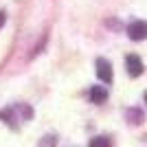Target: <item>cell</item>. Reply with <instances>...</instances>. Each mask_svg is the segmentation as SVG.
I'll return each mask as SVG.
<instances>
[{"label": "cell", "mask_w": 147, "mask_h": 147, "mask_svg": "<svg viewBox=\"0 0 147 147\" xmlns=\"http://www.w3.org/2000/svg\"><path fill=\"white\" fill-rule=\"evenodd\" d=\"M125 68L129 77H141L143 75V61L138 55H127L125 57Z\"/></svg>", "instance_id": "3"}, {"label": "cell", "mask_w": 147, "mask_h": 147, "mask_svg": "<svg viewBox=\"0 0 147 147\" xmlns=\"http://www.w3.org/2000/svg\"><path fill=\"white\" fill-rule=\"evenodd\" d=\"M145 103H147V92H145Z\"/></svg>", "instance_id": "7"}, {"label": "cell", "mask_w": 147, "mask_h": 147, "mask_svg": "<svg viewBox=\"0 0 147 147\" xmlns=\"http://www.w3.org/2000/svg\"><path fill=\"white\" fill-rule=\"evenodd\" d=\"M94 68H97V77L103 81V84H112L114 75H112V66H110V61L103 59V57H99V59L94 61Z\"/></svg>", "instance_id": "1"}, {"label": "cell", "mask_w": 147, "mask_h": 147, "mask_svg": "<svg viewBox=\"0 0 147 147\" xmlns=\"http://www.w3.org/2000/svg\"><path fill=\"white\" fill-rule=\"evenodd\" d=\"M108 145H112V141L108 136H99V138H92L90 141V147H108Z\"/></svg>", "instance_id": "5"}, {"label": "cell", "mask_w": 147, "mask_h": 147, "mask_svg": "<svg viewBox=\"0 0 147 147\" xmlns=\"http://www.w3.org/2000/svg\"><path fill=\"white\" fill-rule=\"evenodd\" d=\"M90 101L92 103H105L108 101V90L105 88H101V86H94V88H90Z\"/></svg>", "instance_id": "4"}, {"label": "cell", "mask_w": 147, "mask_h": 147, "mask_svg": "<svg viewBox=\"0 0 147 147\" xmlns=\"http://www.w3.org/2000/svg\"><path fill=\"white\" fill-rule=\"evenodd\" d=\"M7 22V13L5 11H0V29H2V24Z\"/></svg>", "instance_id": "6"}, {"label": "cell", "mask_w": 147, "mask_h": 147, "mask_svg": "<svg viewBox=\"0 0 147 147\" xmlns=\"http://www.w3.org/2000/svg\"><path fill=\"white\" fill-rule=\"evenodd\" d=\"M127 35H129V40H134V42L147 40V22H143V20L132 22V24L127 26Z\"/></svg>", "instance_id": "2"}]
</instances>
